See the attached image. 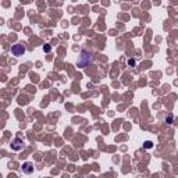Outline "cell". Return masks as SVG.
<instances>
[{
    "mask_svg": "<svg viewBox=\"0 0 178 178\" xmlns=\"http://www.w3.org/2000/svg\"><path fill=\"white\" fill-rule=\"evenodd\" d=\"M22 173H25V174L34 173V166H32V163H24L22 164Z\"/></svg>",
    "mask_w": 178,
    "mask_h": 178,
    "instance_id": "277c9868",
    "label": "cell"
},
{
    "mask_svg": "<svg viewBox=\"0 0 178 178\" xmlns=\"http://www.w3.org/2000/svg\"><path fill=\"white\" fill-rule=\"evenodd\" d=\"M11 53H13L14 56H22L24 53H25V47H24V44H14L13 47H11Z\"/></svg>",
    "mask_w": 178,
    "mask_h": 178,
    "instance_id": "7a4b0ae2",
    "label": "cell"
},
{
    "mask_svg": "<svg viewBox=\"0 0 178 178\" xmlns=\"http://www.w3.org/2000/svg\"><path fill=\"white\" fill-rule=\"evenodd\" d=\"M43 50H44L46 53H49L50 50H52V46H50V44H44V46H43Z\"/></svg>",
    "mask_w": 178,
    "mask_h": 178,
    "instance_id": "52a82bcc",
    "label": "cell"
},
{
    "mask_svg": "<svg viewBox=\"0 0 178 178\" xmlns=\"http://www.w3.org/2000/svg\"><path fill=\"white\" fill-rule=\"evenodd\" d=\"M166 121H167L168 124H171V123L174 121V115H173V114H168V117L166 118Z\"/></svg>",
    "mask_w": 178,
    "mask_h": 178,
    "instance_id": "5b68a950",
    "label": "cell"
},
{
    "mask_svg": "<svg viewBox=\"0 0 178 178\" xmlns=\"http://www.w3.org/2000/svg\"><path fill=\"white\" fill-rule=\"evenodd\" d=\"M92 61V54L89 52H86V50H84V52L81 53V56H79L78 58V67H86L89 63Z\"/></svg>",
    "mask_w": 178,
    "mask_h": 178,
    "instance_id": "6da1fadb",
    "label": "cell"
},
{
    "mask_svg": "<svg viewBox=\"0 0 178 178\" xmlns=\"http://www.w3.org/2000/svg\"><path fill=\"white\" fill-rule=\"evenodd\" d=\"M128 64H129V66H135V60H132V58H129V60H128Z\"/></svg>",
    "mask_w": 178,
    "mask_h": 178,
    "instance_id": "ba28073f",
    "label": "cell"
},
{
    "mask_svg": "<svg viewBox=\"0 0 178 178\" xmlns=\"http://www.w3.org/2000/svg\"><path fill=\"white\" fill-rule=\"evenodd\" d=\"M22 146H24V143H22L21 138H14V141L11 142V149L13 150H21Z\"/></svg>",
    "mask_w": 178,
    "mask_h": 178,
    "instance_id": "3957f363",
    "label": "cell"
},
{
    "mask_svg": "<svg viewBox=\"0 0 178 178\" xmlns=\"http://www.w3.org/2000/svg\"><path fill=\"white\" fill-rule=\"evenodd\" d=\"M143 146L146 147V149H150V147L153 146V143H152L150 141H146V142H145V145H143Z\"/></svg>",
    "mask_w": 178,
    "mask_h": 178,
    "instance_id": "8992f818",
    "label": "cell"
}]
</instances>
